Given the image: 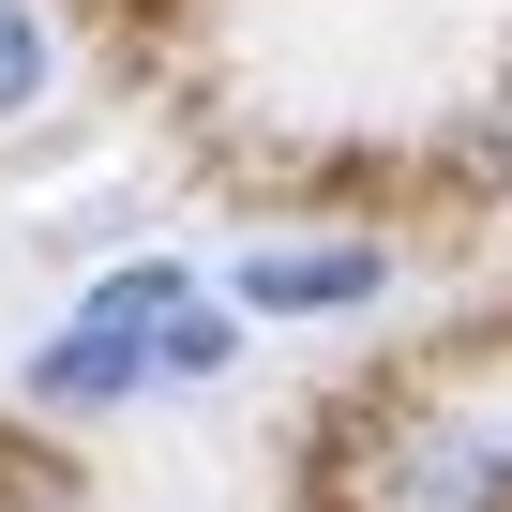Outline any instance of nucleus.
<instances>
[{
  "label": "nucleus",
  "mask_w": 512,
  "mask_h": 512,
  "mask_svg": "<svg viewBox=\"0 0 512 512\" xmlns=\"http://www.w3.org/2000/svg\"><path fill=\"white\" fill-rule=\"evenodd\" d=\"M181 272H121V287H91L76 302V332L31 362V392L46 407H106V392H136V377H166V332H181Z\"/></svg>",
  "instance_id": "nucleus-1"
},
{
  "label": "nucleus",
  "mask_w": 512,
  "mask_h": 512,
  "mask_svg": "<svg viewBox=\"0 0 512 512\" xmlns=\"http://www.w3.org/2000/svg\"><path fill=\"white\" fill-rule=\"evenodd\" d=\"M392 512H512V437L497 422H422L392 467H377Z\"/></svg>",
  "instance_id": "nucleus-2"
},
{
  "label": "nucleus",
  "mask_w": 512,
  "mask_h": 512,
  "mask_svg": "<svg viewBox=\"0 0 512 512\" xmlns=\"http://www.w3.org/2000/svg\"><path fill=\"white\" fill-rule=\"evenodd\" d=\"M241 302H272V317H317V302H377V241H272L241 272Z\"/></svg>",
  "instance_id": "nucleus-3"
},
{
  "label": "nucleus",
  "mask_w": 512,
  "mask_h": 512,
  "mask_svg": "<svg viewBox=\"0 0 512 512\" xmlns=\"http://www.w3.org/2000/svg\"><path fill=\"white\" fill-rule=\"evenodd\" d=\"M46 91V31H31V0H0V121H16Z\"/></svg>",
  "instance_id": "nucleus-4"
},
{
  "label": "nucleus",
  "mask_w": 512,
  "mask_h": 512,
  "mask_svg": "<svg viewBox=\"0 0 512 512\" xmlns=\"http://www.w3.org/2000/svg\"><path fill=\"white\" fill-rule=\"evenodd\" d=\"M497 181H512V106H497Z\"/></svg>",
  "instance_id": "nucleus-5"
},
{
  "label": "nucleus",
  "mask_w": 512,
  "mask_h": 512,
  "mask_svg": "<svg viewBox=\"0 0 512 512\" xmlns=\"http://www.w3.org/2000/svg\"><path fill=\"white\" fill-rule=\"evenodd\" d=\"M31 512H46V497H31Z\"/></svg>",
  "instance_id": "nucleus-6"
}]
</instances>
